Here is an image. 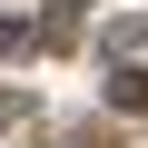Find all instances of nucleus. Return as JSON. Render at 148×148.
I'll return each instance as SVG.
<instances>
[{
  "instance_id": "1",
  "label": "nucleus",
  "mask_w": 148,
  "mask_h": 148,
  "mask_svg": "<svg viewBox=\"0 0 148 148\" xmlns=\"http://www.w3.org/2000/svg\"><path fill=\"white\" fill-rule=\"evenodd\" d=\"M119 109H148V69H119Z\"/></svg>"
}]
</instances>
